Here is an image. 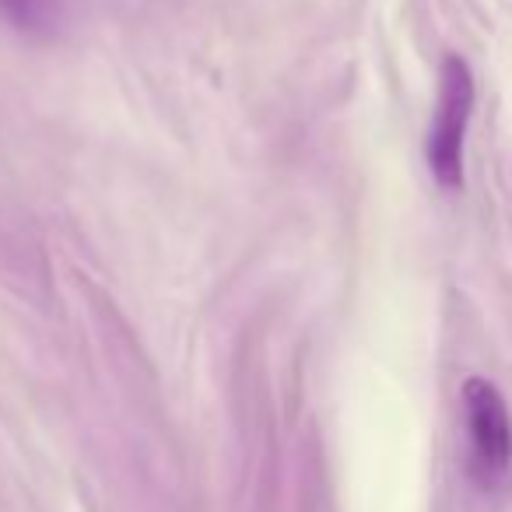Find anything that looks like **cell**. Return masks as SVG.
I'll return each instance as SVG.
<instances>
[{
	"label": "cell",
	"mask_w": 512,
	"mask_h": 512,
	"mask_svg": "<svg viewBox=\"0 0 512 512\" xmlns=\"http://www.w3.org/2000/svg\"><path fill=\"white\" fill-rule=\"evenodd\" d=\"M463 425H467L470 470L484 488H498L512 474V414L488 379L463 383Z\"/></svg>",
	"instance_id": "6da1fadb"
},
{
	"label": "cell",
	"mask_w": 512,
	"mask_h": 512,
	"mask_svg": "<svg viewBox=\"0 0 512 512\" xmlns=\"http://www.w3.org/2000/svg\"><path fill=\"white\" fill-rule=\"evenodd\" d=\"M470 113H474V78L460 57H446L439 78L432 130H428V165L446 190L463 183V141H467Z\"/></svg>",
	"instance_id": "7a4b0ae2"
},
{
	"label": "cell",
	"mask_w": 512,
	"mask_h": 512,
	"mask_svg": "<svg viewBox=\"0 0 512 512\" xmlns=\"http://www.w3.org/2000/svg\"><path fill=\"white\" fill-rule=\"evenodd\" d=\"M0 18L29 39H50L64 22V0H0Z\"/></svg>",
	"instance_id": "3957f363"
}]
</instances>
